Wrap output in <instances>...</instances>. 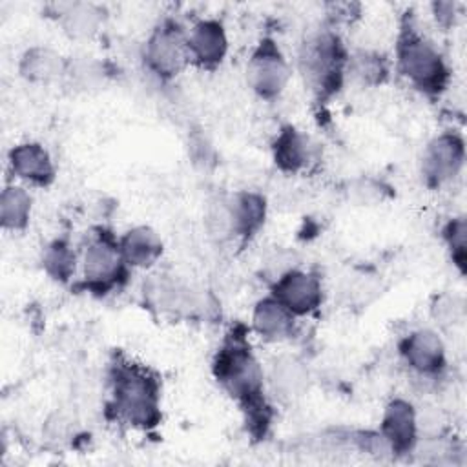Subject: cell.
<instances>
[{"label":"cell","mask_w":467,"mask_h":467,"mask_svg":"<svg viewBox=\"0 0 467 467\" xmlns=\"http://www.w3.org/2000/svg\"><path fill=\"white\" fill-rule=\"evenodd\" d=\"M213 376L223 390L246 414L250 429L263 431L270 421V407L266 403V378L257 361L241 325L232 327L221 341L213 363Z\"/></svg>","instance_id":"cell-1"},{"label":"cell","mask_w":467,"mask_h":467,"mask_svg":"<svg viewBox=\"0 0 467 467\" xmlns=\"http://www.w3.org/2000/svg\"><path fill=\"white\" fill-rule=\"evenodd\" d=\"M109 383V409L117 420L137 429H151L161 421V383L151 370L117 359L111 365Z\"/></svg>","instance_id":"cell-2"},{"label":"cell","mask_w":467,"mask_h":467,"mask_svg":"<svg viewBox=\"0 0 467 467\" xmlns=\"http://www.w3.org/2000/svg\"><path fill=\"white\" fill-rule=\"evenodd\" d=\"M396 62L400 73L427 97H438L449 84V67L438 47L416 27L410 16H405L398 44Z\"/></svg>","instance_id":"cell-3"},{"label":"cell","mask_w":467,"mask_h":467,"mask_svg":"<svg viewBox=\"0 0 467 467\" xmlns=\"http://www.w3.org/2000/svg\"><path fill=\"white\" fill-rule=\"evenodd\" d=\"M348 55L337 33L319 29L308 35L297 55L305 84L319 97L328 99L339 91L347 73Z\"/></svg>","instance_id":"cell-4"},{"label":"cell","mask_w":467,"mask_h":467,"mask_svg":"<svg viewBox=\"0 0 467 467\" xmlns=\"http://www.w3.org/2000/svg\"><path fill=\"white\" fill-rule=\"evenodd\" d=\"M126 270L128 265L122 257L119 239L104 228L91 234L82 252L84 285L91 292L106 294L124 281Z\"/></svg>","instance_id":"cell-5"},{"label":"cell","mask_w":467,"mask_h":467,"mask_svg":"<svg viewBox=\"0 0 467 467\" xmlns=\"http://www.w3.org/2000/svg\"><path fill=\"white\" fill-rule=\"evenodd\" d=\"M186 31L175 18H164L146 38L142 60L146 69L159 80L175 78L190 62Z\"/></svg>","instance_id":"cell-6"},{"label":"cell","mask_w":467,"mask_h":467,"mask_svg":"<svg viewBox=\"0 0 467 467\" xmlns=\"http://www.w3.org/2000/svg\"><path fill=\"white\" fill-rule=\"evenodd\" d=\"M246 77L250 88L265 100L277 99L290 80V66L272 38H263L254 49Z\"/></svg>","instance_id":"cell-7"},{"label":"cell","mask_w":467,"mask_h":467,"mask_svg":"<svg viewBox=\"0 0 467 467\" xmlns=\"http://www.w3.org/2000/svg\"><path fill=\"white\" fill-rule=\"evenodd\" d=\"M465 162V144L458 133L447 131L436 135L423 150L421 175L432 188L454 181Z\"/></svg>","instance_id":"cell-8"},{"label":"cell","mask_w":467,"mask_h":467,"mask_svg":"<svg viewBox=\"0 0 467 467\" xmlns=\"http://www.w3.org/2000/svg\"><path fill=\"white\" fill-rule=\"evenodd\" d=\"M272 296L296 317L308 316L323 303V285L317 274L294 266L272 281Z\"/></svg>","instance_id":"cell-9"},{"label":"cell","mask_w":467,"mask_h":467,"mask_svg":"<svg viewBox=\"0 0 467 467\" xmlns=\"http://www.w3.org/2000/svg\"><path fill=\"white\" fill-rule=\"evenodd\" d=\"M403 361L420 376L436 378L445 370V345L432 328H416L400 341Z\"/></svg>","instance_id":"cell-10"},{"label":"cell","mask_w":467,"mask_h":467,"mask_svg":"<svg viewBox=\"0 0 467 467\" xmlns=\"http://www.w3.org/2000/svg\"><path fill=\"white\" fill-rule=\"evenodd\" d=\"M188 58L202 69H215L226 57L228 36L221 20L202 18L186 31Z\"/></svg>","instance_id":"cell-11"},{"label":"cell","mask_w":467,"mask_h":467,"mask_svg":"<svg viewBox=\"0 0 467 467\" xmlns=\"http://www.w3.org/2000/svg\"><path fill=\"white\" fill-rule=\"evenodd\" d=\"M379 434L389 443L392 454L412 452L420 440L414 405L403 398L389 401L381 416Z\"/></svg>","instance_id":"cell-12"},{"label":"cell","mask_w":467,"mask_h":467,"mask_svg":"<svg viewBox=\"0 0 467 467\" xmlns=\"http://www.w3.org/2000/svg\"><path fill=\"white\" fill-rule=\"evenodd\" d=\"M11 173L33 186H49L55 179V164L49 151L40 142H20L7 153Z\"/></svg>","instance_id":"cell-13"},{"label":"cell","mask_w":467,"mask_h":467,"mask_svg":"<svg viewBox=\"0 0 467 467\" xmlns=\"http://www.w3.org/2000/svg\"><path fill=\"white\" fill-rule=\"evenodd\" d=\"M266 383L270 392L283 403H294L310 389V372L296 356H279L272 361Z\"/></svg>","instance_id":"cell-14"},{"label":"cell","mask_w":467,"mask_h":467,"mask_svg":"<svg viewBox=\"0 0 467 467\" xmlns=\"http://www.w3.org/2000/svg\"><path fill=\"white\" fill-rule=\"evenodd\" d=\"M252 330L263 341H285L296 330V316L270 294L255 303L252 312Z\"/></svg>","instance_id":"cell-15"},{"label":"cell","mask_w":467,"mask_h":467,"mask_svg":"<svg viewBox=\"0 0 467 467\" xmlns=\"http://www.w3.org/2000/svg\"><path fill=\"white\" fill-rule=\"evenodd\" d=\"M274 162L288 173L303 171L314 159L312 140L294 126H283L272 144Z\"/></svg>","instance_id":"cell-16"},{"label":"cell","mask_w":467,"mask_h":467,"mask_svg":"<svg viewBox=\"0 0 467 467\" xmlns=\"http://www.w3.org/2000/svg\"><path fill=\"white\" fill-rule=\"evenodd\" d=\"M67 60L47 46H31L20 57L18 71L27 82L49 84L64 80Z\"/></svg>","instance_id":"cell-17"},{"label":"cell","mask_w":467,"mask_h":467,"mask_svg":"<svg viewBox=\"0 0 467 467\" xmlns=\"http://www.w3.org/2000/svg\"><path fill=\"white\" fill-rule=\"evenodd\" d=\"M234 237L248 241L254 237L266 219V199L255 192H237L228 195Z\"/></svg>","instance_id":"cell-18"},{"label":"cell","mask_w":467,"mask_h":467,"mask_svg":"<svg viewBox=\"0 0 467 467\" xmlns=\"http://www.w3.org/2000/svg\"><path fill=\"white\" fill-rule=\"evenodd\" d=\"M122 257L131 268H150L162 255V239L150 226H133L119 237Z\"/></svg>","instance_id":"cell-19"},{"label":"cell","mask_w":467,"mask_h":467,"mask_svg":"<svg viewBox=\"0 0 467 467\" xmlns=\"http://www.w3.org/2000/svg\"><path fill=\"white\" fill-rule=\"evenodd\" d=\"M55 16L69 36L89 38L104 26L106 9L91 2H66L58 4Z\"/></svg>","instance_id":"cell-20"},{"label":"cell","mask_w":467,"mask_h":467,"mask_svg":"<svg viewBox=\"0 0 467 467\" xmlns=\"http://www.w3.org/2000/svg\"><path fill=\"white\" fill-rule=\"evenodd\" d=\"M33 208L31 193L20 184H5L0 193V223L4 230L18 232L29 223Z\"/></svg>","instance_id":"cell-21"},{"label":"cell","mask_w":467,"mask_h":467,"mask_svg":"<svg viewBox=\"0 0 467 467\" xmlns=\"http://www.w3.org/2000/svg\"><path fill=\"white\" fill-rule=\"evenodd\" d=\"M347 73L363 86H379L389 78V60L378 51L359 49L348 55Z\"/></svg>","instance_id":"cell-22"},{"label":"cell","mask_w":467,"mask_h":467,"mask_svg":"<svg viewBox=\"0 0 467 467\" xmlns=\"http://www.w3.org/2000/svg\"><path fill=\"white\" fill-rule=\"evenodd\" d=\"M77 255L66 239L51 241L42 254V266L49 277L60 283H67L75 274Z\"/></svg>","instance_id":"cell-23"},{"label":"cell","mask_w":467,"mask_h":467,"mask_svg":"<svg viewBox=\"0 0 467 467\" xmlns=\"http://www.w3.org/2000/svg\"><path fill=\"white\" fill-rule=\"evenodd\" d=\"M443 241L447 244V250L451 254L452 263L458 266L460 272L465 270V259H467V224L465 217H454L443 226Z\"/></svg>","instance_id":"cell-24"},{"label":"cell","mask_w":467,"mask_h":467,"mask_svg":"<svg viewBox=\"0 0 467 467\" xmlns=\"http://www.w3.org/2000/svg\"><path fill=\"white\" fill-rule=\"evenodd\" d=\"M104 77L102 66L93 60L91 57H84L78 60H67V69H66V77L64 80L71 82L73 86L80 88V89H89L93 86H97Z\"/></svg>","instance_id":"cell-25"},{"label":"cell","mask_w":467,"mask_h":467,"mask_svg":"<svg viewBox=\"0 0 467 467\" xmlns=\"http://www.w3.org/2000/svg\"><path fill=\"white\" fill-rule=\"evenodd\" d=\"M463 316V305L460 299L451 296H440L432 303V317L440 327H452Z\"/></svg>","instance_id":"cell-26"},{"label":"cell","mask_w":467,"mask_h":467,"mask_svg":"<svg viewBox=\"0 0 467 467\" xmlns=\"http://www.w3.org/2000/svg\"><path fill=\"white\" fill-rule=\"evenodd\" d=\"M432 15L441 26H451L456 16V5L452 2H434Z\"/></svg>","instance_id":"cell-27"}]
</instances>
